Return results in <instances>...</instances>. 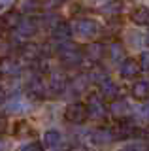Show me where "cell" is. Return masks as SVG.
Listing matches in <instances>:
<instances>
[{
  "mask_svg": "<svg viewBox=\"0 0 149 151\" xmlns=\"http://www.w3.org/2000/svg\"><path fill=\"white\" fill-rule=\"evenodd\" d=\"M59 60L62 66H66V68H74V66H80L81 60L85 59V55H83V49H80V47H76L74 44H70V42H66V44H60L59 45Z\"/></svg>",
  "mask_w": 149,
  "mask_h": 151,
  "instance_id": "obj_1",
  "label": "cell"
},
{
  "mask_svg": "<svg viewBox=\"0 0 149 151\" xmlns=\"http://www.w3.org/2000/svg\"><path fill=\"white\" fill-rule=\"evenodd\" d=\"M87 117H89V113H87V106L83 102H72L64 110V119L72 125H81L87 121Z\"/></svg>",
  "mask_w": 149,
  "mask_h": 151,
  "instance_id": "obj_2",
  "label": "cell"
},
{
  "mask_svg": "<svg viewBox=\"0 0 149 151\" xmlns=\"http://www.w3.org/2000/svg\"><path fill=\"white\" fill-rule=\"evenodd\" d=\"M72 30L81 38H95L100 34V25L96 21H92V19H77L74 23Z\"/></svg>",
  "mask_w": 149,
  "mask_h": 151,
  "instance_id": "obj_3",
  "label": "cell"
},
{
  "mask_svg": "<svg viewBox=\"0 0 149 151\" xmlns=\"http://www.w3.org/2000/svg\"><path fill=\"white\" fill-rule=\"evenodd\" d=\"M85 106H87V113H89V117H92V119H96V121L104 119V117L108 115V108L104 106L100 94H91Z\"/></svg>",
  "mask_w": 149,
  "mask_h": 151,
  "instance_id": "obj_4",
  "label": "cell"
},
{
  "mask_svg": "<svg viewBox=\"0 0 149 151\" xmlns=\"http://www.w3.org/2000/svg\"><path fill=\"white\" fill-rule=\"evenodd\" d=\"M111 132H113V138L115 140H128V138L138 136L136 125L130 123V121H123V123H119V125H115L113 129H111Z\"/></svg>",
  "mask_w": 149,
  "mask_h": 151,
  "instance_id": "obj_5",
  "label": "cell"
},
{
  "mask_svg": "<svg viewBox=\"0 0 149 151\" xmlns=\"http://www.w3.org/2000/svg\"><path fill=\"white\" fill-rule=\"evenodd\" d=\"M38 28H40V23L36 21L34 17H23V21L19 23V27L15 28V32H17L19 38L27 40V38L34 36L36 32H38Z\"/></svg>",
  "mask_w": 149,
  "mask_h": 151,
  "instance_id": "obj_6",
  "label": "cell"
},
{
  "mask_svg": "<svg viewBox=\"0 0 149 151\" xmlns=\"http://www.w3.org/2000/svg\"><path fill=\"white\" fill-rule=\"evenodd\" d=\"M83 55H85V59L91 60L92 64H98L102 60V57L106 55V47H104V44H100V42H92V44L85 45Z\"/></svg>",
  "mask_w": 149,
  "mask_h": 151,
  "instance_id": "obj_7",
  "label": "cell"
},
{
  "mask_svg": "<svg viewBox=\"0 0 149 151\" xmlns=\"http://www.w3.org/2000/svg\"><path fill=\"white\" fill-rule=\"evenodd\" d=\"M108 111L115 117V119H125V117L130 115V106H128V102L125 100V98H117V100L110 102Z\"/></svg>",
  "mask_w": 149,
  "mask_h": 151,
  "instance_id": "obj_8",
  "label": "cell"
},
{
  "mask_svg": "<svg viewBox=\"0 0 149 151\" xmlns=\"http://www.w3.org/2000/svg\"><path fill=\"white\" fill-rule=\"evenodd\" d=\"M53 40L57 42V44H66V42H70V38H72L74 30H72V25H68V23L60 21L57 27L53 28Z\"/></svg>",
  "mask_w": 149,
  "mask_h": 151,
  "instance_id": "obj_9",
  "label": "cell"
},
{
  "mask_svg": "<svg viewBox=\"0 0 149 151\" xmlns=\"http://www.w3.org/2000/svg\"><path fill=\"white\" fill-rule=\"evenodd\" d=\"M140 63L138 60H134V59H125L123 63H121V68H119V72L121 76H123L125 79H132V78H136V76L140 74Z\"/></svg>",
  "mask_w": 149,
  "mask_h": 151,
  "instance_id": "obj_10",
  "label": "cell"
},
{
  "mask_svg": "<svg viewBox=\"0 0 149 151\" xmlns=\"http://www.w3.org/2000/svg\"><path fill=\"white\" fill-rule=\"evenodd\" d=\"M113 132H111V129H106V127H100V129H95L91 134V142L96 145H106L110 144V142H113Z\"/></svg>",
  "mask_w": 149,
  "mask_h": 151,
  "instance_id": "obj_11",
  "label": "cell"
},
{
  "mask_svg": "<svg viewBox=\"0 0 149 151\" xmlns=\"http://www.w3.org/2000/svg\"><path fill=\"white\" fill-rule=\"evenodd\" d=\"M21 66L17 60H13L11 57H2L0 59V76H15L19 74Z\"/></svg>",
  "mask_w": 149,
  "mask_h": 151,
  "instance_id": "obj_12",
  "label": "cell"
},
{
  "mask_svg": "<svg viewBox=\"0 0 149 151\" xmlns=\"http://www.w3.org/2000/svg\"><path fill=\"white\" fill-rule=\"evenodd\" d=\"M100 96L102 98H106V100H117V96H119V87L115 85L111 79H106L104 83L100 85Z\"/></svg>",
  "mask_w": 149,
  "mask_h": 151,
  "instance_id": "obj_13",
  "label": "cell"
},
{
  "mask_svg": "<svg viewBox=\"0 0 149 151\" xmlns=\"http://www.w3.org/2000/svg\"><path fill=\"white\" fill-rule=\"evenodd\" d=\"M130 19H132V23L138 25V27H149V8H145V6L136 8L130 13Z\"/></svg>",
  "mask_w": 149,
  "mask_h": 151,
  "instance_id": "obj_14",
  "label": "cell"
},
{
  "mask_svg": "<svg viewBox=\"0 0 149 151\" xmlns=\"http://www.w3.org/2000/svg\"><path fill=\"white\" fill-rule=\"evenodd\" d=\"M21 21H23V13L21 12H13V9H10L8 13H4V19H2L4 28H10V30H15Z\"/></svg>",
  "mask_w": 149,
  "mask_h": 151,
  "instance_id": "obj_15",
  "label": "cell"
},
{
  "mask_svg": "<svg viewBox=\"0 0 149 151\" xmlns=\"http://www.w3.org/2000/svg\"><path fill=\"white\" fill-rule=\"evenodd\" d=\"M132 96L138 100H145L149 98V81L147 79H140L132 85Z\"/></svg>",
  "mask_w": 149,
  "mask_h": 151,
  "instance_id": "obj_16",
  "label": "cell"
},
{
  "mask_svg": "<svg viewBox=\"0 0 149 151\" xmlns=\"http://www.w3.org/2000/svg\"><path fill=\"white\" fill-rule=\"evenodd\" d=\"M27 110H29V102L19 98V96H13L11 100H8V104H6V111L8 113H23Z\"/></svg>",
  "mask_w": 149,
  "mask_h": 151,
  "instance_id": "obj_17",
  "label": "cell"
},
{
  "mask_svg": "<svg viewBox=\"0 0 149 151\" xmlns=\"http://www.w3.org/2000/svg\"><path fill=\"white\" fill-rule=\"evenodd\" d=\"M87 79H89V81H92V83L102 85L106 79H110V78H108V72H106V70L102 68L100 64H95V66L91 68V72L87 74Z\"/></svg>",
  "mask_w": 149,
  "mask_h": 151,
  "instance_id": "obj_18",
  "label": "cell"
},
{
  "mask_svg": "<svg viewBox=\"0 0 149 151\" xmlns=\"http://www.w3.org/2000/svg\"><path fill=\"white\" fill-rule=\"evenodd\" d=\"M121 12H123V2H121V0H110V2H106L104 6L100 8V13H104V15H108V17H115V15H119Z\"/></svg>",
  "mask_w": 149,
  "mask_h": 151,
  "instance_id": "obj_19",
  "label": "cell"
},
{
  "mask_svg": "<svg viewBox=\"0 0 149 151\" xmlns=\"http://www.w3.org/2000/svg\"><path fill=\"white\" fill-rule=\"evenodd\" d=\"M108 55H110L111 63H123L125 60V47L121 45L119 42H113V44H110Z\"/></svg>",
  "mask_w": 149,
  "mask_h": 151,
  "instance_id": "obj_20",
  "label": "cell"
},
{
  "mask_svg": "<svg viewBox=\"0 0 149 151\" xmlns=\"http://www.w3.org/2000/svg\"><path fill=\"white\" fill-rule=\"evenodd\" d=\"M21 57H23V60H27V63H36L38 57H40V49L34 47L32 44H27V45L21 47Z\"/></svg>",
  "mask_w": 149,
  "mask_h": 151,
  "instance_id": "obj_21",
  "label": "cell"
},
{
  "mask_svg": "<svg viewBox=\"0 0 149 151\" xmlns=\"http://www.w3.org/2000/svg\"><path fill=\"white\" fill-rule=\"evenodd\" d=\"M59 144H60V132H57V130H47L44 134V145L47 149L59 147Z\"/></svg>",
  "mask_w": 149,
  "mask_h": 151,
  "instance_id": "obj_22",
  "label": "cell"
},
{
  "mask_svg": "<svg viewBox=\"0 0 149 151\" xmlns=\"http://www.w3.org/2000/svg\"><path fill=\"white\" fill-rule=\"evenodd\" d=\"M42 8L40 0H23L21 4V13H34L36 9Z\"/></svg>",
  "mask_w": 149,
  "mask_h": 151,
  "instance_id": "obj_23",
  "label": "cell"
},
{
  "mask_svg": "<svg viewBox=\"0 0 149 151\" xmlns=\"http://www.w3.org/2000/svg\"><path fill=\"white\" fill-rule=\"evenodd\" d=\"M59 23H60V19H59L57 15H55V13H47V15H44V19H42V23H40V25H44V27H47V28H49V30H51V32H53V28H55V27H57V25H59Z\"/></svg>",
  "mask_w": 149,
  "mask_h": 151,
  "instance_id": "obj_24",
  "label": "cell"
},
{
  "mask_svg": "<svg viewBox=\"0 0 149 151\" xmlns=\"http://www.w3.org/2000/svg\"><path fill=\"white\" fill-rule=\"evenodd\" d=\"M140 68H142L143 72H149V51H143V53L140 55Z\"/></svg>",
  "mask_w": 149,
  "mask_h": 151,
  "instance_id": "obj_25",
  "label": "cell"
},
{
  "mask_svg": "<svg viewBox=\"0 0 149 151\" xmlns=\"http://www.w3.org/2000/svg\"><path fill=\"white\" fill-rule=\"evenodd\" d=\"M21 151H44V147H42V144H38V142H30Z\"/></svg>",
  "mask_w": 149,
  "mask_h": 151,
  "instance_id": "obj_26",
  "label": "cell"
},
{
  "mask_svg": "<svg viewBox=\"0 0 149 151\" xmlns=\"http://www.w3.org/2000/svg\"><path fill=\"white\" fill-rule=\"evenodd\" d=\"M15 0H0V13H8Z\"/></svg>",
  "mask_w": 149,
  "mask_h": 151,
  "instance_id": "obj_27",
  "label": "cell"
},
{
  "mask_svg": "<svg viewBox=\"0 0 149 151\" xmlns=\"http://www.w3.org/2000/svg\"><path fill=\"white\" fill-rule=\"evenodd\" d=\"M25 132H30V129H29V125H27L25 121H21V123H17V129H15V134H25Z\"/></svg>",
  "mask_w": 149,
  "mask_h": 151,
  "instance_id": "obj_28",
  "label": "cell"
},
{
  "mask_svg": "<svg viewBox=\"0 0 149 151\" xmlns=\"http://www.w3.org/2000/svg\"><path fill=\"white\" fill-rule=\"evenodd\" d=\"M6 129H8V119H6V115H4V113H0V134H2V132H6Z\"/></svg>",
  "mask_w": 149,
  "mask_h": 151,
  "instance_id": "obj_29",
  "label": "cell"
},
{
  "mask_svg": "<svg viewBox=\"0 0 149 151\" xmlns=\"http://www.w3.org/2000/svg\"><path fill=\"white\" fill-rule=\"evenodd\" d=\"M68 151H87V147H85V145H81V144H76V145H72Z\"/></svg>",
  "mask_w": 149,
  "mask_h": 151,
  "instance_id": "obj_30",
  "label": "cell"
},
{
  "mask_svg": "<svg viewBox=\"0 0 149 151\" xmlns=\"http://www.w3.org/2000/svg\"><path fill=\"white\" fill-rule=\"evenodd\" d=\"M4 98H6V89H4L2 85H0V104L4 102Z\"/></svg>",
  "mask_w": 149,
  "mask_h": 151,
  "instance_id": "obj_31",
  "label": "cell"
},
{
  "mask_svg": "<svg viewBox=\"0 0 149 151\" xmlns=\"http://www.w3.org/2000/svg\"><path fill=\"white\" fill-rule=\"evenodd\" d=\"M121 151H140L136 145H130V147H125V149H121Z\"/></svg>",
  "mask_w": 149,
  "mask_h": 151,
  "instance_id": "obj_32",
  "label": "cell"
},
{
  "mask_svg": "<svg viewBox=\"0 0 149 151\" xmlns=\"http://www.w3.org/2000/svg\"><path fill=\"white\" fill-rule=\"evenodd\" d=\"M4 32V23H2V19H0V34Z\"/></svg>",
  "mask_w": 149,
  "mask_h": 151,
  "instance_id": "obj_33",
  "label": "cell"
},
{
  "mask_svg": "<svg viewBox=\"0 0 149 151\" xmlns=\"http://www.w3.org/2000/svg\"><path fill=\"white\" fill-rule=\"evenodd\" d=\"M143 111H145V115L149 117V104H147V106H145V108H143Z\"/></svg>",
  "mask_w": 149,
  "mask_h": 151,
  "instance_id": "obj_34",
  "label": "cell"
},
{
  "mask_svg": "<svg viewBox=\"0 0 149 151\" xmlns=\"http://www.w3.org/2000/svg\"><path fill=\"white\" fill-rule=\"evenodd\" d=\"M145 44H147V45H149V30H147V32H145Z\"/></svg>",
  "mask_w": 149,
  "mask_h": 151,
  "instance_id": "obj_35",
  "label": "cell"
},
{
  "mask_svg": "<svg viewBox=\"0 0 149 151\" xmlns=\"http://www.w3.org/2000/svg\"><path fill=\"white\" fill-rule=\"evenodd\" d=\"M0 147H4V144H2V142H0Z\"/></svg>",
  "mask_w": 149,
  "mask_h": 151,
  "instance_id": "obj_36",
  "label": "cell"
}]
</instances>
